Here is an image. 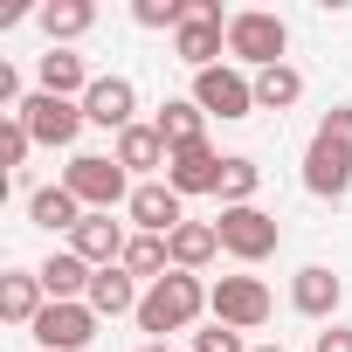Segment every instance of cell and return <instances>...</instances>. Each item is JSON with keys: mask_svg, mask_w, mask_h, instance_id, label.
Listing matches in <instances>:
<instances>
[{"mask_svg": "<svg viewBox=\"0 0 352 352\" xmlns=\"http://www.w3.org/2000/svg\"><path fill=\"white\" fill-rule=\"evenodd\" d=\"M42 311H49V290H42L35 270H8V276H0V318H8V324H28L35 331Z\"/></svg>", "mask_w": 352, "mask_h": 352, "instance_id": "obj_18", "label": "cell"}, {"mask_svg": "<svg viewBox=\"0 0 352 352\" xmlns=\"http://www.w3.org/2000/svg\"><path fill=\"white\" fill-rule=\"evenodd\" d=\"M221 152L214 145H180V152H173L166 159V187L173 194H180V201H194V194H221Z\"/></svg>", "mask_w": 352, "mask_h": 352, "instance_id": "obj_11", "label": "cell"}, {"mask_svg": "<svg viewBox=\"0 0 352 352\" xmlns=\"http://www.w3.org/2000/svg\"><path fill=\"white\" fill-rule=\"evenodd\" d=\"M304 194H318V201H345V194H352V152L311 138V152H304Z\"/></svg>", "mask_w": 352, "mask_h": 352, "instance_id": "obj_14", "label": "cell"}, {"mask_svg": "<svg viewBox=\"0 0 352 352\" xmlns=\"http://www.w3.org/2000/svg\"><path fill=\"white\" fill-rule=\"evenodd\" d=\"M28 152H35V138H28V124H21V118H0V166L14 173V166H21Z\"/></svg>", "mask_w": 352, "mask_h": 352, "instance_id": "obj_29", "label": "cell"}, {"mask_svg": "<svg viewBox=\"0 0 352 352\" xmlns=\"http://www.w3.org/2000/svg\"><path fill=\"white\" fill-rule=\"evenodd\" d=\"M208 311V283L187 270H166L145 297H138V331H152V345H166V331H187Z\"/></svg>", "mask_w": 352, "mask_h": 352, "instance_id": "obj_1", "label": "cell"}, {"mask_svg": "<svg viewBox=\"0 0 352 352\" xmlns=\"http://www.w3.org/2000/svg\"><path fill=\"white\" fill-rule=\"evenodd\" d=\"M35 21H42L49 49H63V42H76V35H90V28H97V8H90V0H49Z\"/></svg>", "mask_w": 352, "mask_h": 352, "instance_id": "obj_24", "label": "cell"}, {"mask_svg": "<svg viewBox=\"0 0 352 352\" xmlns=\"http://www.w3.org/2000/svg\"><path fill=\"white\" fill-rule=\"evenodd\" d=\"M283 49H290L283 14H270V8H242V14H228V56H235V69H276Z\"/></svg>", "mask_w": 352, "mask_h": 352, "instance_id": "obj_3", "label": "cell"}, {"mask_svg": "<svg viewBox=\"0 0 352 352\" xmlns=\"http://www.w3.org/2000/svg\"><path fill=\"white\" fill-rule=\"evenodd\" d=\"M97 324H104V318H97L90 304H49V311L35 318V345H42V352H83V345L97 338Z\"/></svg>", "mask_w": 352, "mask_h": 352, "instance_id": "obj_9", "label": "cell"}, {"mask_svg": "<svg viewBox=\"0 0 352 352\" xmlns=\"http://www.w3.org/2000/svg\"><path fill=\"white\" fill-rule=\"evenodd\" d=\"M63 187L83 201V214H111V208H131V173L111 159V152H76L63 166Z\"/></svg>", "mask_w": 352, "mask_h": 352, "instance_id": "obj_2", "label": "cell"}, {"mask_svg": "<svg viewBox=\"0 0 352 352\" xmlns=\"http://www.w3.org/2000/svg\"><path fill=\"white\" fill-rule=\"evenodd\" d=\"M304 97V76L290 69V63H276V69H256V111H290Z\"/></svg>", "mask_w": 352, "mask_h": 352, "instance_id": "obj_26", "label": "cell"}, {"mask_svg": "<svg viewBox=\"0 0 352 352\" xmlns=\"http://www.w3.org/2000/svg\"><path fill=\"white\" fill-rule=\"evenodd\" d=\"M311 352H352V324H324Z\"/></svg>", "mask_w": 352, "mask_h": 352, "instance_id": "obj_32", "label": "cell"}, {"mask_svg": "<svg viewBox=\"0 0 352 352\" xmlns=\"http://www.w3.org/2000/svg\"><path fill=\"white\" fill-rule=\"evenodd\" d=\"M124 242H131V228H124V221H111V214H83V221L69 228V249H76L90 270L124 263Z\"/></svg>", "mask_w": 352, "mask_h": 352, "instance_id": "obj_13", "label": "cell"}, {"mask_svg": "<svg viewBox=\"0 0 352 352\" xmlns=\"http://www.w3.org/2000/svg\"><path fill=\"white\" fill-rule=\"evenodd\" d=\"M118 270H124V276H152V283H159V276L173 270V249H166V235H131Z\"/></svg>", "mask_w": 352, "mask_h": 352, "instance_id": "obj_27", "label": "cell"}, {"mask_svg": "<svg viewBox=\"0 0 352 352\" xmlns=\"http://www.w3.org/2000/svg\"><path fill=\"white\" fill-rule=\"evenodd\" d=\"M131 21H138V28H166V35H180L187 0H131Z\"/></svg>", "mask_w": 352, "mask_h": 352, "instance_id": "obj_28", "label": "cell"}, {"mask_svg": "<svg viewBox=\"0 0 352 352\" xmlns=\"http://www.w3.org/2000/svg\"><path fill=\"white\" fill-rule=\"evenodd\" d=\"M35 76H42V90H49V97H69V104H83V97H90V83H97V76L83 69V56H69V49H49V56L35 63Z\"/></svg>", "mask_w": 352, "mask_h": 352, "instance_id": "obj_20", "label": "cell"}, {"mask_svg": "<svg viewBox=\"0 0 352 352\" xmlns=\"http://www.w3.org/2000/svg\"><path fill=\"white\" fill-rule=\"evenodd\" d=\"M138 352H173V345H138Z\"/></svg>", "mask_w": 352, "mask_h": 352, "instance_id": "obj_33", "label": "cell"}, {"mask_svg": "<svg viewBox=\"0 0 352 352\" xmlns=\"http://www.w3.org/2000/svg\"><path fill=\"white\" fill-rule=\"evenodd\" d=\"M35 276H42L49 304H83V297H90V276H97V270H90V263H83L76 249H56V256H49V263H42Z\"/></svg>", "mask_w": 352, "mask_h": 352, "instance_id": "obj_16", "label": "cell"}, {"mask_svg": "<svg viewBox=\"0 0 352 352\" xmlns=\"http://www.w3.org/2000/svg\"><path fill=\"white\" fill-rule=\"evenodd\" d=\"M256 194H263V166L235 152V159L221 166V194H214V201H221V208H256Z\"/></svg>", "mask_w": 352, "mask_h": 352, "instance_id": "obj_25", "label": "cell"}, {"mask_svg": "<svg viewBox=\"0 0 352 352\" xmlns=\"http://www.w3.org/2000/svg\"><path fill=\"white\" fill-rule=\"evenodd\" d=\"M28 221L49 228V235H69V228L83 221V201H76L63 180H56V187H35V194H28Z\"/></svg>", "mask_w": 352, "mask_h": 352, "instance_id": "obj_22", "label": "cell"}, {"mask_svg": "<svg viewBox=\"0 0 352 352\" xmlns=\"http://www.w3.org/2000/svg\"><path fill=\"white\" fill-rule=\"evenodd\" d=\"M187 352H249V345H242V331L208 324V331H194V345H187Z\"/></svg>", "mask_w": 352, "mask_h": 352, "instance_id": "obj_31", "label": "cell"}, {"mask_svg": "<svg viewBox=\"0 0 352 352\" xmlns=\"http://www.w3.org/2000/svg\"><path fill=\"white\" fill-rule=\"evenodd\" d=\"M131 111H138V83H131V76H97L90 97H83V118L104 124V131H131V124H138Z\"/></svg>", "mask_w": 352, "mask_h": 352, "instance_id": "obj_12", "label": "cell"}, {"mask_svg": "<svg viewBox=\"0 0 352 352\" xmlns=\"http://www.w3.org/2000/svg\"><path fill=\"white\" fill-rule=\"evenodd\" d=\"M194 104H201L208 118H221V124H242V118L256 111V76H242L235 63H214V69L194 76Z\"/></svg>", "mask_w": 352, "mask_h": 352, "instance_id": "obj_6", "label": "cell"}, {"mask_svg": "<svg viewBox=\"0 0 352 352\" xmlns=\"http://www.w3.org/2000/svg\"><path fill=\"white\" fill-rule=\"evenodd\" d=\"M290 304H297V318H318V324H331V311L345 304V283H338L324 263H304V270L290 276Z\"/></svg>", "mask_w": 352, "mask_h": 352, "instance_id": "obj_15", "label": "cell"}, {"mask_svg": "<svg viewBox=\"0 0 352 352\" xmlns=\"http://www.w3.org/2000/svg\"><path fill=\"white\" fill-rule=\"evenodd\" d=\"M208 311H214V324H228V331H263L270 311H276V297H270L263 276H214V283H208Z\"/></svg>", "mask_w": 352, "mask_h": 352, "instance_id": "obj_4", "label": "cell"}, {"mask_svg": "<svg viewBox=\"0 0 352 352\" xmlns=\"http://www.w3.org/2000/svg\"><path fill=\"white\" fill-rule=\"evenodd\" d=\"M256 352H283V345H256Z\"/></svg>", "mask_w": 352, "mask_h": 352, "instance_id": "obj_34", "label": "cell"}, {"mask_svg": "<svg viewBox=\"0 0 352 352\" xmlns=\"http://www.w3.org/2000/svg\"><path fill=\"white\" fill-rule=\"evenodd\" d=\"M221 256H235V263H263V256H276V242H283V228H276V214H263V208H221Z\"/></svg>", "mask_w": 352, "mask_h": 352, "instance_id": "obj_8", "label": "cell"}, {"mask_svg": "<svg viewBox=\"0 0 352 352\" xmlns=\"http://www.w3.org/2000/svg\"><path fill=\"white\" fill-rule=\"evenodd\" d=\"M124 173H166V159H173V145L159 138V124H131V131H118V152H111Z\"/></svg>", "mask_w": 352, "mask_h": 352, "instance_id": "obj_19", "label": "cell"}, {"mask_svg": "<svg viewBox=\"0 0 352 352\" xmlns=\"http://www.w3.org/2000/svg\"><path fill=\"white\" fill-rule=\"evenodd\" d=\"M83 304H90L97 318H124V311L138 318V276H124V270L111 263V270L90 276V297H83Z\"/></svg>", "mask_w": 352, "mask_h": 352, "instance_id": "obj_23", "label": "cell"}, {"mask_svg": "<svg viewBox=\"0 0 352 352\" xmlns=\"http://www.w3.org/2000/svg\"><path fill=\"white\" fill-rule=\"evenodd\" d=\"M221 49H228V14H221V0H187V21H180V35H173V56L201 76V69L221 63Z\"/></svg>", "mask_w": 352, "mask_h": 352, "instance_id": "obj_5", "label": "cell"}, {"mask_svg": "<svg viewBox=\"0 0 352 352\" xmlns=\"http://www.w3.org/2000/svg\"><path fill=\"white\" fill-rule=\"evenodd\" d=\"M318 138H324V145H338V152H352V104L324 111V118H318Z\"/></svg>", "mask_w": 352, "mask_h": 352, "instance_id": "obj_30", "label": "cell"}, {"mask_svg": "<svg viewBox=\"0 0 352 352\" xmlns=\"http://www.w3.org/2000/svg\"><path fill=\"white\" fill-rule=\"evenodd\" d=\"M166 249H173V270L201 276V270L221 256V228H214V221H180V228L166 235Z\"/></svg>", "mask_w": 352, "mask_h": 352, "instance_id": "obj_17", "label": "cell"}, {"mask_svg": "<svg viewBox=\"0 0 352 352\" xmlns=\"http://www.w3.org/2000/svg\"><path fill=\"white\" fill-rule=\"evenodd\" d=\"M152 124H159V138H166L173 152H180V145H208V111H201L194 97H166Z\"/></svg>", "mask_w": 352, "mask_h": 352, "instance_id": "obj_21", "label": "cell"}, {"mask_svg": "<svg viewBox=\"0 0 352 352\" xmlns=\"http://www.w3.org/2000/svg\"><path fill=\"white\" fill-rule=\"evenodd\" d=\"M14 118H21V124H28V138H35V145H49V152H69V145L83 138V124H90V118H83V104L49 97V90H35Z\"/></svg>", "mask_w": 352, "mask_h": 352, "instance_id": "obj_7", "label": "cell"}, {"mask_svg": "<svg viewBox=\"0 0 352 352\" xmlns=\"http://www.w3.org/2000/svg\"><path fill=\"white\" fill-rule=\"evenodd\" d=\"M124 214H131V235H173V228L187 221V201L173 194L166 180H138V187H131V208H124Z\"/></svg>", "mask_w": 352, "mask_h": 352, "instance_id": "obj_10", "label": "cell"}]
</instances>
